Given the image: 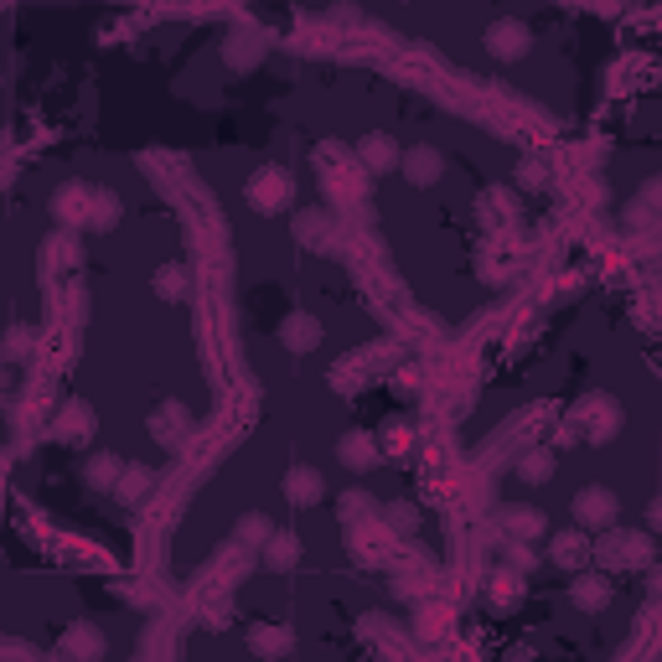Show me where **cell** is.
<instances>
[{
    "label": "cell",
    "mask_w": 662,
    "mask_h": 662,
    "mask_svg": "<svg viewBox=\"0 0 662 662\" xmlns=\"http://www.w3.org/2000/svg\"><path fill=\"white\" fill-rule=\"evenodd\" d=\"M621 430V409L611 394H585L580 409L569 414V435H580V440H595V445H606L611 435Z\"/></svg>",
    "instance_id": "1"
},
{
    "label": "cell",
    "mask_w": 662,
    "mask_h": 662,
    "mask_svg": "<svg viewBox=\"0 0 662 662\" xmlns=\"http://www.w3.org/2000/svg\"><path fill=\"white\" fill-rule=\"evenodd\" d=\"M316 161H321V182H326V192L337 197V202L363 197L368 171L357 166V161H347V150H342V145H321V150H316Z\"/></svg>",
    "instance_id": "2"
},
{
    "label": "cell",
    "mask_w": 662,
    "mask_h": 662,
    "mask_svg": "<svg viewBox=\"0 0 662 662\" xmlns=\"http://www.w3.org/2000/svg\"><path fill=\"white\" fill-rule=\"evenodd\" d=\"M244 192H249V202L259 207V213H285V207L295 202V182H290L285 166H259Z\"/></svg>",
    "instance_id": "3"
},
{
    "label": "cell",
    "mask_w": 662,
    "mask_h": 662,
    "mask_svg": "<svg viewBox=\"0 0 662 662\" xmlns=\"http://www.w3.org/2000/svg\"><path fill=\"white\" fill-rule=\"evenodd\" d=\"M652 538L647 533H611L606 544H600V564L606 569H647L652 564Z\"/></svg>",
    "instance_id": "4"
},
{
    "label": "cell",
    "mask_w": 662,
    "mask_h": 662,
    "mask_svg": "<svg viewBox=\"0 0 662 662\" xmlns=\"http://www.w3.org/2000/svg\"><path fill=\"white\" fill-rule=\"evenodd\" d=\"M94 197H99V187L68 182L63 192L52 197V218L63 223V228H88V223H94Z\"/></svg>",
    "instance_id": "5"
},
{
    "label": "cell",
    "mask_w": 662,
    "mask_h": 662,
    "mask_svg": "<svg viewBox=\"0 0 662 662\" xmlns=\"http://www.w3.org/2000/svg\"><path fill=\"white\" fill-rule=\"evenodd\" d=\"M616 513H621V497L611 487H585L575 497V523L580 528H606V523H616Z\"/></svg>",
    "instance_id": "6"
},
{
    "label": "cell",
    "mask_w": 662,
    "mask_h": 662,
    "mask_svg": "<svg viewBox=\"0 0 662 662\" xmlns=\"http://www.w3.org/2000/svg\"><path fill=\"white\" fill-rule=\"evenodd\" d=\"M528 42H533V32H528L518 16H502L492 32H487V47H492V57H502V63H518V57L528 52Z\"/></svg>",
    "instance_id": "7"
},
{
    "label": "cell",
    "mask_w": 662,
    "mask_h": 662,
    "mask_svg": "<svg viewBox=\"0 0 662 662\" xmlns=\"http://www.w3.org/2000/svg\"><path fill=\"white\" fill-rule=\"evenodd\" d=\"M52 440L88 445V440H94V409H88V404H63V414L52 419Z\"/></svg>",
    "instance_id": "8"
},
{
    "label": "cell",
    "mask_w": 662,
    "mask_h": 662,
    "mask_svg": "<svg viewBox=\"0 0 662 662\" xmlns=\"http://www.w3.org/2000/svg\"><path fill=\"white\" fill-rule=\"evenodd\" d=\"M399 166H404V176L414 187H435L440 182V171H445V156L435 145H414V150H404L399 156Z\"/></svg>",
    "instance_id": "9"
},
{
    "label": "cell",
    "mask_w": 662,
    "mask_h": 662,
    "mask_svg": "<svg viewBox=\"0 0 662 662\" xmlns=\"http://www.w3.org/2000/svg\"><path fill=\"white\" fill-rule=\"evenodd\" d=\"M337 456H342L347 471H373L383 450H378V435H368V430H347L342 445H337Z\"/></svg>",
    "instance_id": "10"
},
{
    "label": "cell",
    "mask_w": 662,
    "mask_h": 662,
    "mask_svg": "<svg viewBox=\"0 0 662 662\" xmlns=\"http://www.w3.org/2000/svg\"><path fill=\"white\" fill-rule=\"evenodd\" d=\"M285 497H290L295 507H316V502L326 497L321 471H316V466H290V471H285Z\"/></svg>",
    "instance_id": "11"
},
{
    "label": "cell",
    "mask_w": 662,
    "mask_h": 662,
    "mask_svg": "<svg viewBox=\"0 0 662 662\" xmlns=\"http://www.w3.org/2000/svg\"><path fill=\"white\" fill-rule=\"evenodd\" d=\"M150 435H156L161 445H182L192 435V414L182 404H161L156 414H150Z\"/></svg>",
    "instance_id": "12"
},
{
    "label": "cell",
    "mask_w": 662,
    "mask_h": 662,
    "mask_svg": "<svg viewBox=\"0 0 662 662\" xmlns=\"http://www.w3.org/2000/svg\"><path fill=\"white\" fill-rule=\"evenodd\" d=\"M497 523L507 528V538H513V544H528V538L544 533V513H538V507H502Z\"/></svg>",
    "instance_id": "13"
},
{
    "label": "cell",
    "mask_w": 662,
    "mask_h": 662,
    "mask_svg": "<svg viewBox=\"0 0 662 662\" xmlns=\"http://www.w3.org/2000/svg\"><path fill=\"white\" fill-rule=\"evenodd\" d=\"M357 166H363V171L399 166V145L388 140V135H363V140H357Z\"/></svg>",
    "instance_id": "14"
},
{
    "label": "cell",
    "mask_w": 662,
    "mask_h": 662,
    "mask_svg": "<svg viewBox=\"0 0 662 662\" xmlns=\"http://www.w3.org/2000/svg\"><path fill=\"white\" fill-rule=\"evenodd\" d=\"M569 600H575L580 611H590V616L606 611L611 606V580L606 575H580L575 585H569Z\"/></svg>",
    "instance_id": "15"
},
{
    "label": "cell",
    "mask_w": 662,
    "mask_h": 662,
    "mask_svg": "<svg viewBox=\"0 0 662 662\" xmlns=\"http://www.w3.org/2000/svg\"><path fill=\"white\" fill-rule=\"evenodd\" d=\"M280 342H285L290 352H311V347L321 342V321H316V316H306V311L285 316V326H280Z\"/></svg>",
    "instance_id": "16"
},
{
    "label": "cell",
    "mask_w": 662,
    "mask_h": 662,
    "mask_svg": "<svg viewBox=\"0 0 662 662\" xmlns=\"http://www.w3.org/2000/svg\"><path fill=\"white\" fill-rule=\"evenodd\" d=\"M518 600H523V575L518 569H497L492 585H487V606L492 611H513Z\"/></svg>",
    "instance_id": "17"
},
{
    "label": "cell",
    "mask_w": 662,
    "mask_h": 662,
    "mask_svg": "<svg viewBox=\"0 0 662 662\" xmlns=\"http://www.w3.org/2000/svg\"><path fill=\"white\" fill-rule=\"evenodd\" d=\"M549 559L559 564V569H569V575H580V564L590 559V544L580 533H554V544H549Z\"/></svg>",
    "instance_id": "18"
},
{
    "label": "cell",
    "mask_w": 662,
    "mask_h": 662,
    "mask_svg": "<svg viewBox=\"0 0 662 662\" xmlns=\"http://www.w3.org/2000/svg\"><path fill=\"white\" fill-rule=\"evenodd\" d=\"M63 652L68 657H83V662H99L104 657V631L99 626H73L63 637Z\"/></svg>",
    "instance_id": "19"
},
{
    "label": "cell",
    "mask_w": 662,
    "mask_h": 662,
    "mask_svg": "<svg viewBox=\"0 0 662 662\" xmlns=\"http://www.w3.org/2000/svg\"><path fill=\"white\" fill-rule=\"evenodd\" d=\"M249 647L264 657V662H275L290 652V631L285 626H249Z\"/></svg>",
    "instance_id": "20"
},
{
    "label": "cell",
    "mask_w": 662,
    "mask_h": 662,
    "mask_svg": "<svg viewBox=\"0 0 662 662\" xmlns=\"http://www.w3.org/2000/svg\"><path fill=\"white\" fill-rule=\"evenodd\" d=\"M518 213H513V192H502V187H492V192H481V223L487 228H507Z\"/></svg>",
    "instance_id": "21"
},
{
    "label": "cell",
    "mask_w": 662,
    "mask_h": 662,
    "mask_svg": "<svg viewBox=\"0 0 662 662\" xmlns=\"http://www.w3.org/2000/svg\"><path fill=\"white\" fill-rule=\"evenodd\" d=\"M150 487H156V471H150V466H125V471H119V481H114V492L125 497V502H140Z\"/></svg>",
    "instance_id": "22"
},
{
    "label": "cell",
    "mask_w": 662,
    "mask_h": 662,
    "mask_svg": "<svg viewBox=\"0 0 662 662\" xmlns=\"http://www.w3.org/2000/svg\"><path fill=\"white\" fill-rule=\"evenodd\" d=\"M223 57H228V68H233V73H244V68H259V57H264V42H254V37H233V42L223 47Z\"/></svg>",
    "instance_id": "23"
},
{
    "label": "cell",
    "mask_w": 662,
    "mask_h": 662,
    "mask_svg": "<svg viewBox=\"0 0 662 662\" xmlns=\"http://www.w3.org/2000/svg\"><path fill=\"white\" fill-rule=\"evenodd\" d=\"M156 295H161V300H182V295H187V264H176V259L161 264V269H156Z\"/></svg>",
    "instance_id": "24"
},
{
    "label": "cell",
    "mask_w": 662,
    "mask_h": 662,
    "mask_svg": "<svg viewBox=\"0 0 662 662\" xmlns=\"http://www.w3.org/2000/svg\"><path fill=\"white\" fill-rule=\"evenodd\" d=\"M119 471H125V461H119V456H109V450H99V456L94 461H88V487H114V481H119Z\"/></svg>",
    "instance_id": "25"
},
{
    "label": "cell",
    "mask_w": 662,
    "mask_h": 662,
    "mask_svg": "<svg viewBox=\"0 0 662 662\" xmlns=\"http://www.w3.org/2000/svg\"><path fill=\"white\" fill-rule=\"evenodd\" d=\"M518 476L528 481V487H538V481H549V476H554V456H549V450H528V456L518 461Z\"/></svg>",
    "instance_id": "26"
},
{
    "label": "cell",
    "mask_w": 662,
    "mask_h": 662,
    "mask_svg": "<svg viewBox=\"0 0 662 662\" xmlns=\"http://www.w3.org/2000/svg\"><path fill=\"white\" fill-rule=\"evenodd\" d=\"M264 544H269V569H290L300 559V544H295L290 533H269Z\"/></svg>",
    "instance_id": "27"
},
{
    "label": "cell",
    "mask_w": 662,
    "mask_h": 662,
    "mask_svg": "<svg viewBox=\"0 0 662 662\" xmlns=\"http://www.w3.org/2000/svg\"><path fill=\"white\" fill-rule=\"evenodd\" d=\"M114 218H119V202H114V192H104L99 187V197H94V223H88V228H114Z\"/></svg>",
    "instance_id": "28"
},
{
    "label": "cell",
    "mask_w": 662,
    "mask_h": 662,
    "mask_svg": "<svg viewBox=\"0 0 662 662\" xmlns=\"http://www.w3.org/2000/svg\"><path fill=\"white\" fill-rule=\"evenodd\" d=\"M409 419H394V425H388V440H378V450H388V456H399V450H409Z\"/></svg>",
    "instance_id": "29"
},
{
    "label": "cell",
    "mask_w": 662,
    "mask_h": 662,
    "mask_svg": "<svg viewBox=\"0 0 662 662\" xmlns=\"http://www.w3.org/2000/svg\"><path fill=\"white\" fill-rule=\"evenodd\" d=\"M518 182H523L528 192L549 187V166H544V161H523V166H518Z\"/></svg>",
    "instance_id": "30"
},
{
    "label": "cell",
    "mask_w": 662,
    "mask_h": 662,
    "mask_svg": "<svg viewBox=\"0 0 662 662\" xmlns=\"http://www.w3.org/2000/svg\"><path fill=\"white\" fill-rule=\"evenodd\" d=\"M368 513H373V497H363V492H347V497H342V518H347V523L368 518Z\"/></svg>",
    "instance_id": "31"
},
{
    "label": "cell",
    "mask_w": 662,
    "mask_h": 662,
    "mask_svg": "<svg viewBox=\"0 0 662 662\" xmlns=\"http://www.w3.org/2000/svg\"><path fill=\"white\" fill-rule=\"evenodd\" d=\"M419 631H425V637H440V631H445V606L419 611Z\"/></svg>",
    "instance_id": "32"
},
{
    "label": "cell",
    "mask_w": 662,
    "mask_h": 662,
    "mask_svg": "<svg viewBox=\"0 0 662 662\" xmlns=\"http://www.w3.org/2000/svg\"><path fill=\"white\" fill-rule=\"evenodd\" d=\"M513 564H518V575H523V569H533V564H538V549H528V544H513Z\"/></svg>",
    "instance_id": "33"
},
{
    "label": "cell",
    "mask_w": 662,
    "mask_h": 662,
    "mask_svg": "<svg viewBox=\"0 0 662 662\" xmlns=\"http://www.w3.org/2000/svg\"><path fill=\"white\" fill-rule=\"evenodd\" d=\"M507 662H528V652H513V657H507Z\"/></svg>",
    "instance_id": "34"
}]
</instances>
